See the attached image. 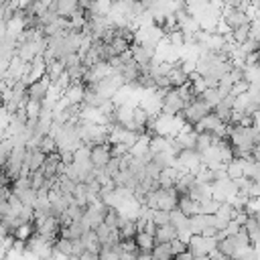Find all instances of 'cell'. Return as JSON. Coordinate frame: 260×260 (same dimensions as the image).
Masks as SVG:
<instances>
[{
	"mask_svg": "<svg viewBox=\"0 0 260 260\" xmlns=\"http://www.w3.org/2000/svg\"><path fill=\"white\" fill-rule=\"evenodd\" d=\"M187 248L193 252L195 258H207V254L217 248V238L215 236H203V234H193L191 240L187 242Z\"/></svg>",
	"mask_w": 260,
	"mask_h": 260,
	"instance_id": "1",
	"label": "cell"
},
{
	"mask_svg": "<svg viewBox=\"0 0 260 260\" xmlns=\"http://www.w3.org/2000/svg\"><path fill=\"white\" fill-rule=\"evenodd\" d=\"M211 110H213V108H211L207 102H203L199 95H195L191 102L185 104V108H183V118H185L189 124L195 126V124H197L205 114H209Z\"/></svg>",
	"mask_w": 260,
	"mask_h": 260,
	"instance_id": "2",
	"label": "cell"
},
{
	"mask_svg": "<svg viewBox=\"0 0 260 260\" xmlns=\"http://www.w3.org/2000/svg\"><path fill=\"white\" fill-rule=\"evenodd\" d=\"M185 104H187V102H185L183 95L177 91V87H171V89L165 93V98H162L160 112H162V114H169V116H175V114H181V112H183Z\"/></svg>",
	"mask_w": 260,
	"mask_h": 260,
	"instance_id": "3",
	"label": "cell"
},
{
	"mask_svg": "<svg viewBox=\"0 0 260 260\" xmlns=\"http://www.w3.org/2000/svg\"><path fill=\"white\" fill-rule=\"evenodd\" d=\"M221 18L232 26V30H234L236 26H242V24H246V22H252L250 16L246 14V10L236 8V6H225V4H223V8H221Z\"/></svg>",
	"mask_w": 260,
	"mask_h": 260,
	"instance_id": "4",
	"label": "cell"
},
{
	"mask_svg": "<svg viewBox=\"0 0 260 260\" xmlns=\"http://www.w3.org/2000/svg\"><path fill=\"white\" fill-rule=\"evenodd\" d=\"M110 158H112V142H104V144H93L91 146L89 160L93 162L95 169H104Z\"/></svg>",
	"mask_w": 260,
	"mask_h": 260,
	"instance_id": "5",
	"label": "cell"
},
{
	"mask_svg": "<svg viewBox=\"0 0 260 260\" xmlns=\"http://www.w3.org/2000/svg\"><path fill=\"white\" fill-rule=\"evenodd\" d=\"M61 95H65L71 106H81L83 104V95H85V85L81 81H71Z\"/></svg>",
	"mask_w": 260,
	"mask_h": 260,
	"instance_id": "6",
	"label": "cell"
},
{
	"mask_svg": "<svg viewBox=\"0 0 260 260\" xmlns=\"http://www.w3.org/2000/svg\"><path fill=\"white\" fill-rule=\"evenodd\" d=\"M221 124H223V120H221V118L211 110V112H209V114H205V116H203V118H201L193 128H195L197 132H215Z\"/></svg>",
	"mask_w": 260,
	"mask_h": 260,
	"instance_id": "7",
	"label": "cell"
},
{
	"mask_svg": "<svg viewBox=\"0 0 260 260\" xmlns=\"http://www.w3.org/2000/svg\"><path fill=\"white\" fill-rule=\"evenodd\" d=\"M51 83H53V81H51V79H49V75L45 73L43 77H39L37 81H32V83L28 85V95H30V98H37V100H43V98H47Z\"/></svg>",
	"mask_w": 260,
	"mask_h": 260,
	"instance_id": "8",
	"label": "cell"
},
{
	"mask_svg": "<svg viewBox=\"0 0 260 260\" xmlns=\"http://www.w3.org/2000/svg\"><path fill=\"white\" fill-rule=\"evenodd\" d=\"M177 207L185 213V215H195V213H201V207H199V201L197 199H193L189 193H181L179 195V203H177Z\"/></svg>",
	"mask_w": 260,
	"mask_h": 260,
	"instance_id": "9",
	"label": "cell"
},
{
	"mask_svg": "<svg viewBox=\"0 0 260 260\" xmlns=\"http://www.w3.org/2000/svg\"><path fill=\"white\" fill-rule=\"evenodd\" d=\"M189 195H191L193 199H197L199 203H201V201H205V199H209V197H213L211 183H203V181H197V179H195L193 187L189 189Z\"/></svg>",
	"mask_w": 260,
	"mask_h": 260,
	"instance_id": "10",
	"label": "cell"
},
{
	"mask_svg": "<svg viewBox=\"0 0 260 260\" xmlns=\"http://www.w3.org/2000/svg\"><path fill=\"white\" fill-rule=\"evenodd\" d=\"M150 138H152V136H148V134L142 132V134L138 136V140L130 146V154H132V156H144V154H148V152H150Z\"/></svg>",
	"mask_w": 260,
	"mask_h": 260,
	"instance_id": "11",
	"label": "cell"
},
{
	"mask_svg": "<svg viewBox=\"0 0 260 260\" xmlns=\"http://www.w3.org/2000/svg\"><path fill=\"white\" fill-rule=\"evenodd\" d=\"M169 81H171V85L173 87H179V85H183V83H187L189 81V75L183 71V67H181V59L179 61H175V65H173V69L169 71Z\"/></svg>",
	"mask_w": 260,
	"mask_h": 260,
	"instance_id": "12",
	"label": "cell"
},
{
	"mask_svg": "<svg viewBox=\"0 0 260 260\" xmlns=\"http://www.w3.org/2000/svg\"><path fill=\"white\" fill-rule=\"evenodd\" d=\"M177 238V228L169 221V223H162V225H156L154 230V240L156 242H171Z\"/></svg>",
	"mask_w": 260,
	"mask_h": 260,
	"instance_id": "13",
	"label": "cell"
},
{
	"mask_svg": "<svg viewBox=\"0 0 260 260\" xmlns=\"http://www.w3.org/2000/svg\"><path fill=\"white\" fill-rule=\"evenodd\" d=\"M79 240L83 242L85 250H93V252H98V254H100L102 242L98 240V234H95V230H85V232L81 234V238H79Z\"/></svg>",
	"mask_w": 260,
	"mask_h": 260,
	"instance_id": "14",
	"label": "cell"
},
{
	"mask_svg": "<svg viewBox=\"0 0 260 260\" xmlns=\"http://www.w3.org/2000/svg\"><path fill=\"white\" fill-rule=\"evenodd\" d=\"M63 73H65V63H63L59 57H55V59H51V61L47 63V75H49L51 81H57Z\"/></svg>",
	"mask_w": 260,
	"mask_h": 260,
	"instance_id": "15",
	"label": "cell"
},
{
	"mask_svg": "<svg viewBox=\"0 0 260 260\" xmlns=\"http://www.w3.org/2000/svg\"><path fill=\"white\" fill-rule=\"evenodd\" d=\"M199 98L203 100V102H207L211 108H215L219 102H221V93H219V89H217V85H213V87H205L201 93H199Z\"/></svg>",
	"mask_w": 260,
	"mask_h": 260,
	"instance_id": "16",
	"label": "cell"
},
{
	"mask_svg": "<svg viewBox=\"0 0 260 260\" xmlns=\"http://www.w3.org/2000/svg\"><path fill=\"white\" fill-rule=\"evenodd\" d=\"M35 232H37V228H35V223H32V221H22V223H18V225H16V230H14L12 234H14V238L28 242V240H30V236H32Z\"/></svg>",
	"mask_w": 260,
	"mask_h": 260,
	"instance_id": "17",
	"label": "cell"
},
{
	"mask_svg": "<svg viewBox=\"0 0 260 260\" xmlns=\"http://www.w3.org/2000/svg\"><path fill=\"white\" fill-rule=\"evenodd\" d=\"M134 240H136L138 250H152V246L156 244L154 234H150V232H136Z\"/></svg>",
	"mask_w": 260,
	"mask_h": 260,
	"instance_id": "18",
	"label": "cell"
},
{
	"mask_svg": "<svg viewBox=\"0 0 260 260\" xmlns=\"http://www.w3.org/2000/svg\"><path fill=\"white\" fill-rule=\"evenodd\" d=\"M152 258H154V260H167V258H173L171 242H156V244L152 246Z\"/></svg>",
	"mask_w": 260,
	"mask_h": 260,
	"instance_id": "19",
	"label": "cell"
},
{
	"mask_svg": "<svg viewBox=\"0 0 260 260\" xmlns=\"http://www.w3.org/2000/svg\"><path fill=\"white\" fill-rule=\"evenodd\" d=\"M41 110H43V100H37V98H26V102H24V112H26V116L28 118H32V120H37L39 118V114H41Z\"/></svg>",
	"mask_w": 260,
	"mask_h": 260,
	"instance_id": "20",
	"label": "cell"
},
{
	"mask_svg": "<svg viewBox=\"0 0 260 260\" xmlns=\"http://www.w3.org/2000/svg\"><path fill=\"white\" fill-rule=\"evenodd\" d=\"M14 193L20 197V201H22L24 205H30V207H35V201H37L39 189H35V187H26V189H18V191H14Z\"/></svg>",
	"mask_w": 260,
	"mask_h": 260,
	"instance_id": "21",
	"label": "cell"
},
{
	"mask_svg": "<svg viewBox=\"0 0 260 260\" xmlns=\"http://www.w3.org/2000/svg\"><path fill=\"white\" fill-rule=\"evenodd\" d=\"M171 213V223L177 228V230H183V228H189V215H185L179 207H175V209H171L169 211Z\"/></svg>",
	"mask_w": 260,
	"mask_h": 260,
	"instance_id": "22",
	"label": "cell"
},
{
	"mask_svg": "<svg viewBox=\"0 0 260 260\" xmlns=\"http://www.w3.org/2000/svg\"><path fill=\"white\" fill-rule=\"evenodd\" d=\"M118 230H120V238H122V240H130V238H134V236H136V232H138V228H136V221H134V219H124V221H122V225H120Z\"/></svg>",
	"mask_w": 260,
	"mask_h": 260,
	"instance_id": "23",
	"label": "cell"
},
{
	"mask_svg": "<svg viewBox=\"0 0 260 260\" xmlns=\"http://www.w3.org/2000/svg\"><path fill=\"white\" fill-rule=\"evenodd\" d=\"M53 248H57V250H59L63 256L71 258V252H73V240H71V238H65V236H59Z\"/></svg>",
	"mask_w": 260,
	"mask_h": 260,
	"instance_id": "24",
	"label": "cell"
},
{
	"mask_svg": "<svg viewBox=\"0 0 260 260\" xmlns=\"http://www.w3.org/2000/svg\"><path fill=\"white\" fill-rule=\"evenodd\" d=\"M37 148H39V150H43L45 154H51V152H55V150H57V140H55L51 134H45V136L39 140Z\"/></svg>",
	"mask_w": 260,
	"mask_h": 260,
	"instance_id": "25",
	"label": "cell"
},
{
	"mask_svg": "<svg viewBox=\"0 0 260 260\" xmlns=\"http://www.w3.org/2000/svg\"><path fill=\"white\" fill-rule=\"evenodd\" d=\"M130 41L128 39H124V37H120V35H116L114 37V41L110 43V47H112V53L114 55H120V53H124V51H128L130 49Z\"/></svg>",
	"mask_w": 260,
	"mask_h": 260,
	"instance_id": "26",
	"label": "cell"
},
{
	"mask_svg": "<svg viewBox=\"0 0 260 260\" xmlns=\"http://www.w3.org/2000/svg\"><path fill=\"white\" fill-rule=\"evenodd\" d=\"M246 39H250V22H246V24H242V26H236V28L232 30V41L244 43Z\"/></svg>",
	"mask_w": 260,
	"mask_h": 260,
	"instance_id": "27",
	"label": "cell"
},
{
	"mask_svg": "<svg viewBox=\"0 0 260 260\" xmlns=\"http://www.w3.org/2000/svg\"><path fill=\"white\" fill-rule=\"evenodd\" d=\"M83 211H85V207L77 205L75 201H73V203H69V207L65 209V213H67V217H69L71 221H79V219L83 217Z\"/></svg>",
	"mask_w": 260,
	"mask_h": 260,
	"instance_id": "28",
	"label": "cell"
},
{
	"mask_svg": "<svg viewBox=\"0 0 260 260\" xmlns=\"http://www.w3.org/2000/svg\"><path fill=\"white\" fill-rule=\"evenodd\" d=\"M150 219H152L156 225H162V223H169V221H171V213H169L167 209H152Z\"/></svg>",
	"mask_w": 260,
	"mask_h": 260,
	"instance_id": "29",
	"label": "cell"
},
{
	"mask_svg": "<svg viewBox=\"0 0 260 260\" xmlns=\"http://www.w3.org/2000/svg\"><path fill=\"white\" fill-rule=\"evenodd\" d=\"M219 203H221V201H217L215 197H209V199L201 201V203H199V207H201V213H215V211L219 209Z\"/></svg>",
	"mask_w": 260,
	"mask_h": 260,
	"instance_id": "30",
	"label": "cell"
},
{
	"mask_svg": "<svg viewBox=\"0 0 260 260\" xmlns=\"http://www.w3.org/2000/svg\"><path fill=\"white\" fill-rule=\"evenodd\" d=\"M171 250H173V256H177L187 250V242H183L181 238H175V240H171Z\"/></svg>",
	"mask_w": 260,
	"mask_h": 260,
	"instance_id": "31",
	"label": "cell"
},
{
	"mask_svg": "<svg viewBox=\"0 0 260 260\" xmlns=\"http://www.w3.org/2000/svg\"><path fill=\"white\" fill-rule=\"evenodd\" d=\"M209 2H219V0H209Z\"/></svg>",
	"mask_w": 260,
	"mask_h": 260,
	"instance_id": "32",
	"label": "cell"
},
{
	"mask_svg": "<svg viewBox=\"0 0 260 260\" xmlns=\"http://www.w3.org/2000/svg\"><path fill=\"white\" fill-rule=\"evenodd\" d=\"M0 108H2V102H0Z\"/></svg>",
	"mask_w": 260,
	"mask_h": 260,
	"instance_id": "33",
	"label": "cell"
}]
</instances>
